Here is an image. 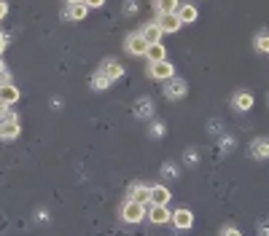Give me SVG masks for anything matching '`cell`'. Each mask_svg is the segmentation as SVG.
<instances>
[{
	"label": "cell",
	"mask_w": 269,
	"mask_h": 236,
	"mask_svg": "<svg viewBox=\"0 0 269 236\" xmlns=\"http://www.w3.org/2000/svg\"><path fill=\"white\" fill-rule=\"evenodd\" d=\"M19 137V121L14 113H8V116L0 121V140H16Z\"/></svg>",
	"instance_id": "cell-1"
},
{
	"label": "cell",
	"mask_w": 269,
	"mask_h": 236,
	"mask_svg": "<svg viewBox=\"0 0 269 236\" xmlns=\"http://www.w3.org/2000/svg\"><path fill=\"white\" fill-rule=\"evenodd\" d=\"M121 218L127 223H140L143 218H146V207L138 204V201H127V204H124V210H121Z\"/></svg>",
	"instance_id": "cell-2"
},
{
	"label": "cell",
	"mask_w": 269,
	"mask_h": 236,
	"mask_svg": "<svg viewBox=\"0 0 269 236\" xmlns=\"http://www.w3.org/2000/svg\"><path fill=\"white\" fill-rule=\"evenodd\" d=\"M165 94H167L170 99H183V97H186V83L172 75V78L165 81Z\"/></svg>",
	"instance_id": "cell-3"
},
{
	"label": "cell",
	"mask_w": 269,
	"mask_h": 236,
	"mask_svg": "<svg viewBox=\"0 0 269 236\" xmlns=\"http://www.w3.org/2000/svg\"><path fill=\"white\" fill-rule=\"evenodd\" d=\"M156 24H159L162 32H178V30H180V19H178V14H162Z\"/></svg>",
	"instance_id": "cell-4"
},
{
	"label": "cell",
	"mask_w": 269,
	"mask_h": 236,
	"mask_svg": "<svg viewBox=\"0 0 269 236\" xmlns=\"http://www.w3.org/2000/svg\"><path fill=\"white\" fill-rule=\"evenodd\" d=\"M127 51L134 54V56L146 54V51H148V41H146V38H143L140 32H138V35H132V38H127Z\"/></svg>",
	"instance_id": "cell-5"
},
{
	"label": "cell",
	"mask_w": 269,
	"mask_h": 236,
	"mask_svg": "<svg viewBox=\"0 0 269 236\" xmlns=\"http://www.w3.org/2000/svg\"><path fill=\"white\" fill-rule=\"evenodd\" d=\"M148 75H153V78H162V81H167L172 78V64L170 62H151V68H148Z\"/></svg>",
	"instance_id": "cell-6"
},
{
	"label": "cell",
	"mask_w": 269,
	"mask_h": 236,
	"mask_svg": "<svg viewBox=\"0 0 269 236\" xmlns=\"http://www.w3.org/2000/svg\"><path fill=\"white\" fill-rule=\"evenodd\" d=\"M148 218H151V223H156V225H162V223H170V210H167V204H151V212H148Z\"/></svg>",
	"instance_id": "cell-7"
},
{
	"label": "cell",
	"mask_w": 269,
	"mask_h": 236,
	"mask_svg": "<svg viewBox=\"0 0 269 236\" xmlns=\"http://www.w3.org/2000/svg\"><path fill=\"white\" fill-rule=\"evenodd\" d=\"M129 201L148 204V201H151V188H146V185H132V188H129Z\"/></svg>",
	"instance_id": "cell-8"
},
{
	"label": "cell",
	"mask_w": 269,
	"mask_h": 236,
	"mask_svg": "<svg viewBox=\"0 0 269 236\" xmlns=\"http://www.w3.org/2000/svg\"><path fill=\"white\" fill-rule=\"evenodd\" d=\"M19 99V89L14 83H0V102H6V105H14Z\"/></svg>",
	"instance_id": "cell-9"
},
{
	"label": "cell",
	"mask_w": 269,
	"mask_h": 236,
	"mask_svg": "<svg viewBox=\"0 0 269 236\" xmlns=\"http://www.w3.org/2000/svg\"><path fill=\"white\" fill-rule=\"evenodd\" d=\"M172 223L178 225V228H191L194 225V215H191L189 210H178V212H172Z\"/></svg>",
	"instance_id": "cell-10"
},
{
	"label": "cell",
	"mask_w": 269,
	"mask_h": 236,
	"mask_svg": "<svg viewBox=\"0 0 269 236\" xmlns=\"http://www.w3.org/2000/svg\"><path fill=\"white\" fill-rule=\"evenodd\" d=\"M134 116H138V118H151L153 116V102L148 97L138 99V102H134Z\"/></svg>",
	"instance_id": "cell-11"
},
{
	"label": "cell",
	"mask_w": 269,
	"mask_h": 236,
	"mask_svg": "<svg viewBox=\"0 0 269 236\" xmlns=\"http://www.w3.org/2000/svg\"><path fill=\"white\" fill-rule=\"evenodd\" d=\"M100 73H105L111 81H116V78H121L124 75V68L119 62H102V68H100Z\"/></svg>",
	"instance_id": "cell-12"
},
{
	"label": "cell",
	"mask_w": 269,
	"mask_h": 236,
	"mask_svg": "<svg viewBox=\"0 0 269 236\" xmlns=\"http://www.w3.org/2000/svg\"><path fill=\"white\" fill-rule=\"evenodd\" d=\"M170 201V191L165 185H153L151 188V204H167Z\"/></svg>",
	"instance_id": "cell-13"
},
{
	"label": "cell",
	"mask_w": 269,
	"mask_h": 236,
	"mask_svg": "<svg viewBox=\"0 0 269 236\" xmlns=\"http://www.w3.org/2000/svg\"><path fill=\"white\" fill-rule=\"evenodd\" d=\"M251 153L256 158H269V140H253V145H251Z\"/></svg>",
	"instance_id": "cell-14"
},
{
	"label": "cell",
	"mask_w": 269,
	"mask_h": 236,
	"mask_svg": "<svg viewBox=\"0 0 269 236\" xmlns=\"http://www.w3.org/2000/svg\"><path fill=\"white\" fill-rule=\"evenodd\" d=\"M86 11H89V8H86V3L70 6V8H67V11L62 14V19H84V16H86Z\"/></svg>",
	"instance_id": "cell-15"
},
{
	"label": "cell",
	"mask_w": 269,
	"mask_h": 236,
	"mask_svg": "<svg viewBox=\"0 0 269 236\" xmlns=\"http://www.w3.org/2000/svg\"><path fill=\"white\" fill-rule=\"evenodd\" d=\"M175 14L180 19V24H183V22H194V19H197V8L194 6H180Z\"/></svg>",
	"instance_id": "cell-16"
},
{
	"label": "cell",
	"mask_w": 269,
	"mask_h": 236,
	"mask_svg": "<svg viewBox=\"0 0 269 236\" xmlns=\"http://www.w3.org/2000/svg\"><path fill=\"white\" fill-rule=\"evenodd\" d=\"M234 108H239V110H251L253 108V97L248 91H239L237 97H234Z\"/></svg>",
	"instance_id": "cell-17"
},
{
	"label": "cell",
	"mask_w": 269,
	"mask_h": 236,
	"mask_svg": "<svg viewBox=\"0 0 269 236\" xmlns=\"http://www.w3.org/2000/svg\"><path fill=\"white\" fill-rule=\"evenodd\" d=\"M140 35L146 38V41H148V46H151V43H159V38H162V30H159V24H148L146 30L140 32Z\"/></svg>",
	"instance_id": "cell-18"
},
{
	"label": "cell",
	"mask_w": 269,
	"mask_h": 236,
	"mask_svg": "<svg viewBox=\"0 0 269 236\" xmlns=\"http://www.w3.org/2000/svg\"><path fill=\"white\" fill-rule=\"evenodd\" d=\"M146 56H148L151 62H162V59H165V46H162V43H151Z\"/></svg>",
	"instance_id": "cell-19"
},
{
	"label": "cell",
	"mask_w": 269,
	"mask_h": 236,
	"mask_svg": "<svg viewBox=\"0 0 269 236\" xmlns=\"http://www.w3.org/2000/svg\"><path fill=\"white\" fill-rule=\"evenodd\" d=\"M180 8L178 0H159V14H175Z\"/></svg>",
	"instance_id": "cell-20"
},
{
	"label": "cell",
	"mask_w": 269,
	"mask_h": 236,
	"mask_svg": "<svg viewBox=\"0 0 269 236\" xmlns=\"http://www.w3.org/2000/svg\"><path fill=\"white\" fill-rule=\"evenodd\" d=\"M111 83H113V81H111L105 73H97V75H94V78H92V86H94V89H108Z\"/></svg>",
	"instance_id": "cell-21"
},
{
	"label": "cell",
	"mask_w": 269,
	"mask_h": 236,
	"mask_svg": "<svg viewBox=\"0 0 269 236\" xmlns=\"http://www.w3.org/2000/svg\"><path fill=\"white\" fill-rule=\"evenodd\" d=\"M256 49L261 54H269V35H258L256 38Z\"/></svg>",
	"instance_id": "cell-22"
},
{
	"label": "cell",
	"mask_w": 269,
	"mask_h": 236,
	"mask_svg": "<svg viewBox=\"0 0 269 236\" xmlns=\"http://www.w3.org/2000/svg\"><path fill=\"white\" fill-rule=\"evenodd\" d=\"M84 3H86V8H100L105 0H84Z\"/></svg>",
	"instance_id": "cell-23"
},
{
	"label": "cell",
	"mask_w": 269,
	"mask_h": 236,
	"mask_svg": "<svg viewBox=\"0 0 269 236\" xmlns=\"http://www.w3.org/2000/svg\"><path fill=\"white\" fill-rule=\"evenodd\" d=\"M162 131H165V126H162V124H153V129H151L153 137H162Z\"/></svg>",
	"instance_id": "cell-24"
},
{
	"label": "cell",
	"mask_w": 269,
	"mask_h": 236,
	"mask_svg": "<svg viewBox=\"0 0 269 236\" xmlns=\"http://www.w3.org/2000/svg\"><path fill=\"white\" fill-rule=\"evenodd\" d=\"M8 116V105H6V102H0V121H3Z\"/></svg>",
	"instance_id": "cell-25"
},
{
	"label": "cell",
	"mask_w": 269,
	"mask_h": 236,
	"mask_svg": "<svg viewBox=\"0 0 269 236\" xmlns=\"http://www.w3.org/2000/svg\"><path fill=\"white\" fill-rule=\"evenodd\" d=\"M224 236H243V233H239L237 228H226V231H224Z\"/></svg>",
	"instance_id": "cell-26"
},
{
	"label": "cell",
	"mask_w": 269,
	"mask_h": 236,
	"mask_svg": "<svg viewBox=\"0 0 269 236\" xmlns=\"http://www.w3.org/2000/svg\"><path fill=\"white\" fill-rule=\"evenodd\" d=\"M6 11H8V6L3 3V0H0V19H3V16H6Z\"/></svg>",
	"instance_id": "cell-27"
},
{
	"label": "cell",
	"mask_w": 269,
	"mask_h": 236,
	"mask_svg": "<svg viewBox=\"0 0 269 236\" xmlns=\"http://www.w3.org/2000/svg\"><path fill=\"white\" fill-rule=\"evenodd\" d=\"M6 43H8V41H6V35H0V54H3V49H6Z\"/></svg>",
	"instance_id": "cell-28"
},
{
	"label": "cell",
	"mask_w": 269,
	"mask_h": 236,
	"mask_svg": "<svg viewBox=\"0 0 269 236\" xmlns=\"http://www.w3.org/2000/svg\"><path fill=\"white\" fill-rule=\"evenodd\" d=\"M0 75H6V64L3 62H0Z\"/></svg>",
	"instance_id": "cell-29"
},
{
	"label": "cell",
	"mask_w": 269,
	"mask_h": 236,
	"mask_svg": "<svg viewBox=\"0 0 269 236\" xmlns=\"http://www.w3.org/2000/svg\"><path fill=\"white\" fill-rule=\"evenodd\" d=\"M78 3H84V0H70V6H78Z\"/></svg>",
	"instance_id": "cell-30"
}]
</instances>
